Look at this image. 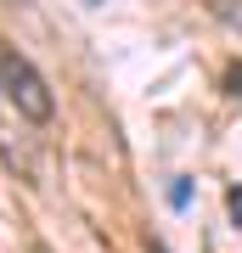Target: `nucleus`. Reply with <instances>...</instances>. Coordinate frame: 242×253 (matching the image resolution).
<instances>
[{
  "mask_svg": "<svg viewBox=\"0 0 242 253\" xmlns=\"http://www.w3.org/2000/svg\"><path fill=\"white\" fill-rule=\"evenodd\" d=\"M0 96H6L11 113L28 118V124H45V118L56 113V96H51V84H45V73L28 62L11 40H0Z\"/></svg>",
  "mask_w": 242,
  "mask_h": 253,
  "instance_id": "obj_1",
  "label": "nucleus"
},
{
  "mask_svg": "<svg viewBox=\"0 0 242 253\" xmlns=\"http://www.w3.org/2000/svg\"><path fill=\"white\" fill-rule=\"evenodd\" d=\"M0 158H6V169H17L23 180H34V174H40V163H34V141H28L6 113H0Z\"/></svg>",
  "mask_w": 242,
  "mask_h": 253,
  "instance_id": "obj_2",
  "label": "nucleus"
},
{
  "mask_svg": "<svg viewBox=\"0 0 242 253\" xmlns=\"http://www.w3.org/2000/svg\"><path fill=\"white\" fill-rule=\"evenodd\" d=\"M208 11L225 17V23H242V0H208Z\"/></svg>",
  "mask_w": 242,
  "mask_h": 253,
  "instance_id": "obj_3",
  "label": "nucleus"
},
{
  "mask_svg": "<svg viewBox=\"0 0 242 253\" xmlns=\"http://www.w3.org/2000/svg\"><path fill=\"white\" fill-rule=\"evenodd\" d=\"M225 203H231V219H242V186H237V191H231Z\"/></svg>",
  "mask_w": 242,
  "mask_h": 253,
  "instance_id": "obj_4",
  "label": "nucleus"
},
{
  "mask_svg": "<svg viewBox=\"0 0 242 253\" xmlns=\"http://www.w3.org/2000/svg\"><path fill=\"white\" fill-rule=\"evenodd\" d=\"M231 90H237V101H242V62L231 68Z\"/></svg>",
  "mask_w": 242,
  "mask_h": 253,
  "instance_id": "obj_5",
  "label": "nucleus"
},
{
  "mask_svg": "<svg viewBox=\"0 0 242 253\" xmlns=\"http://www.w3.org/2000/svg\"><path fill=\"white\" fill-rule=\"evenodd\" d=\"M34 253H51V248H45V242H40V248H34Z\"/></svg>",
  "mask_w": 242,
  "mask_h": 253,
  "instance_id": "obj_6",
  "label": "nucleus"
}]
</instances>
